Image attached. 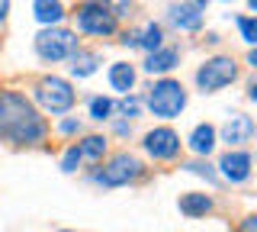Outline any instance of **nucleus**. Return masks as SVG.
I'll return each instance as SVG.
<instances>
[{
    "label": "nucleus",
    "instance_id": "1",
    "mask_svg": "<svg viewBox=\"0 0 257 232\" xmlns=\"http://www.w3.org/2000/svg\"><path fill=\"white\" fill-rule=\"evenodd\" d=\"M48 132L45 119L32 110V103L20 94L0 91V139L16 145H36Z\"/></svg>",
    "mask_w": 257,
    "mask_h": 232
},
{
    "label": "nucleus",
    "instance_id": "2",
    "mask_svg": "<svg viewBox=\"0 0 257 232\" xmlns=\"http://www.w3.org/2000/svg\"><path fill=\"white\" fill-rule=\"evenodd\" d=\"M148 107H151L155 116L171 119L187 107V94H183V87L177 81H158L151 87V94H148Z\"/></svg>",
    "mask_w": 257,
    "mask_h": 232
},
{
    "label": "nucleus",
    "instance_id": "3",
    "mask_svg": "<svg viewBox=\"0 0 257 232\" xmlns=\"http://www.w3.org/2000/svg\"><path fill=\"white\" fill-rule=\"evenodd\" d=\"M36 52L45 61H61V58H71L77 52V39L68 29H45V33L36 36Z\"/></svg>",
    "mask_w": 257,
    "mask_h": 232
},
{
    "label": "nucleus",
    "instance_id": "4",
    "mask_svg": "<svg viewBox=\"0 0 257 232\" xmlns=\"http://www.w3.org/2000/svg\"><path fill=\"white\" fill-rule=\"evenodd\" d=\"M77 26L87 36H109V33H116V13H109V7H103V4H80Z\"/></svg>",
    "mask_w": 257,
    "mask_h": 232
},
{
    "label": "nucleus",
    "instance_id": "5",
    "mask_svg": "<svg viewBox=\"0 0 257 232\" xmlns=\"http://www.w3.org/2000/svg\"><path fill=\"white\" fill-rule=\"evenodd\" d=\"M36 97L48 113H68V110L74 107V91H71V84L61 81V78H45V81L39 84Z\"/></svg>",
    "mask_w": 257,
    "mask_h": 232
},
{
    "label": "nucleus",
    "instance_id": "6",
    "mask_svg": "<svg viewBox=\"0 0 257 232\" xmlns=\"http://www.w3.org/2000/svg\"><path fill=\"white\" fill-rule=\"evenodd\" d=\"M235 78H238V68H235V61H231V58H209L206 65L196 71V84L203 87L206 94L222 91V87L231 84Z\"/></svg>",
    "mask_w": 257,
    "mask_h": 232
},
{
    "label": "nucleus",
    "instance_id": "7",
    "mask_svg": "<svg viewBox=\"0 0 257 232\" xmlns=\"http://www.w3.org/2000/svg\"><path fill=\"white\" fill-rule=\"evenodd\" d=\"M139 174H142L139 158H132V155H116L106 168H103V171H96V184H103V187H122V184L135 181Z\"/></svg>",
    "mask_w": 257,
    "mask_h": 232
},
{
    "label": "nucleus",
    "instance_id": "8",
    "mask_svg": "<svg viewBox=\"0 0 257 232\" xmlns=\"http://www.w3.org/2000/svg\"><path fill=\"white\" fill-rule=\"evenodd\" d=\"M145 151H148L155 162H171V158H177V151H180V135L174 129H167V126L151 129L145 135Z\"/></svg>",
    "mask_w": 257,
    "mask_h": 232
},
{
    "label": "nucleus",
    "instance_id": "9",
    "mask_svg": "<svg viewBox=\"0 0 257 232\" xmlns=\"http://www.w3.org/2000/svg\"><path fill=\"white\" fill-rule=\"evenodd\" d=\"M254 135V119L244 116V113H231L222 126V142L228 145H241V142H251Z\"/></svg>",
    "mask_w": 257,
    "mask_h": 232
},
{
    "label": "nucleus",
    "instance_id": "10",
    "mask_svg": "<svg viewBox=\"0 0 257 232\" xmlns=\"http://www.w3.org/2000/svg\"><path fill=\"white\" fill-rule=\"evenodd\" d=\"M203 13H206V4H174L171 7V20L180 29H187V33H196L203 26Z\"/></svg>",
    "mask_w": 257,
    "mask_h": 232
},
{
    "label": "nucleus",
    "instance_id": "11",
    "mask_svg": "<svg viewBox=\"0 0 257 232\" xmlns=\"http://www.w3.org/2000/svg\"><path fill=\"white\" fill-rule=\"evenodd\" d=\"M219 168L231 184H241V181L251 178V155H244V151H228L219 162Z\"/></svg>",
    "mask_w": 257,
    "mask_h": 232
},
{
    "label": "nucleus",
    "instance_id": "12",
    "mask_svg": "<svg viewBox=\"0 0 257 232\" xmlns=\"http://www.w3.org/2000/svg\"><path fill=\"white\" fill-rule=\"evenodd\" d=\"M177 49H158V52H151L148 55V61H145V71L148 74H164V71H171L177 65Z\"/></svg>",
    "mask_w": 257,
    "mask_h": 232
},
{
    "label": "nucleus",
    "instance_id": "13",
    "mask_svg": "<svg viewBox=\"0 0 257 232\" xmlns=\"http://www.w3.org/2000/svg\"><path fill=\"white\" fill-rule=\"evenodd\" d=\"M190 148L196 151V155H209V151L215 148V129H212V126H209V123L196 126L193 135H190Z\"/></svg>",
    "mask_w": 257,
    "mask_h": 232
},
{
    "label": "nucleus",
    "instance_id": "14",
    "mask_svg": "<svg viewBox=\"0 0 257 232\" xmlns=\"http://www.w3.org/2000/svg\"><path fill=\"white\" fill-rule=\"evenodd\" d=\"M209 210H212V200H209L206 194H183L180 197V213L183 216H206Z\"/></svg>",
    "mask_w": 257,
    "mask_h": 232
},
{
    "label": "nucleus",
    "instance_id": "15",
    "mask_svg": "<svg viewBox=\"0 0 257 232\" xmlns=\"http://www.w3.org/2000/svg\"><path fill=\"white\" fill-rule=\"evenodd\" d=\"M109 84H112V91L128 94V91H132V84H135V71H132V65H125V61H116V65L109 68Z\"/></svg>",
    "mask_w": 257,
    "mask_h": 232
},
{
    "label": "nucleus",
    "instance_id": "16",
    "mask_svg": "<svg viewBox=\"0 0 257 232\" xmlns=\"http://www.w3.org/2000/svg\"><path fill=\"white\" fill-rule=\"evenodd\" d=\"M96 65H100V58H96L93 52H74L71 55V74L74 78H90L93 71H96Z\"/></svg>",
    "mask_w": 257,
    "mask_h": 232
},
{
    "label": "nucleus",
    "instance_id": "17",
    "mask_svg": "<svg viewBox=\"0 0 257 232\" xmlns=\"http://www.w3.org/2000/svg\"><path fill=\"white\" fill-rule=\"evenodd\" d=\"M77 151H80V158H87V162H100L103 151H106V139H103V135H87V139L77 145Z\"/></svg>",
    "mask_w": 257,
    "mask_h": 232
},
{
    "label": "nucleus",
    "instance_id": "18",
    "mask_svg": "<svg viewBox=\"0 0 257 232\" xmlns=\"http://www.w3.org/2000/svg\"><path fill=\"white\" fill-rule=\"evenodd\" d=\"M32 10H36V20H39V23H58V20L64 17V7H61V4H48V0L32 4Z\"/></svg>",
    "mask_w": 257,
    "mask_h": 232
},
{
    "label": "nucleus",
    "instance_id": "19",
    "mask_svg": "<svg viewBox=\"0 0 257 232\" xmlns=\"http://www.w3.org/2000/svg\"><path fill=\"white\" fill-rule=\"evenodd\" d=\"M161 39H164V33H161V26H155V23H148V26L142 29V36H139V45H142V49H148V52H158V49H161Z\"/></svg>",
    "mask_w": 257,
    "mask_h": 232
},
{
    "label": "nucleus",
    "instance_id": "20",
    "mask_svg": "<svg viewBox=\"0 0 257 232\" xmlns=\"http://www.w3.org/2000/svg\"><path fill=\"white\" fill-rule=\"evenodd\" d=\"M109 113H112V100L109 97H93L90 100V116L93 119H109Z\"/></svg>",
    "mask_w": 257,
    "mask_h": 232
},
{
    "label": "nucleus",
    "instance_id": "21",
    "mask_svg": "<svg viewBox=\"0 0 257 232\" xmlns=\"http://www.w3.org/2000/svg\"><path fill=\"white\" fill-rule=\"evenodd\" d=\"M238 29H241V39H247V42L257 45V20L241 17V20H238Z\"/></svg>",
    "mask_w": 257,
    "mask_h": 232
},
{
    "label": "nucleus",
    "instance_id": "22",
    "mask_svg": "<svg viewBox=\"0 0 257 232\" xmlns=\"http://www.w3.org/2000/svg\"><path fill=\"white\" fill-rule=\"evenodd\" d=\"M77 162H80V151H77V145L74 148H68V151H64V158H61V171H74V168H77Z\"/></svg>",
    "mask_w": 257,
    "mask_h": 232
},
{
    "label": "nucleus",
    "instance_id": "23",
    "mask_svg": "<svg viewBox=\"0 0 257 232\" xmlns=\"http://www.w3.org/2000/svg\"><path fill=\"white\" fill-rule=\"evenodd\" d=\"M187 171H193V174H206V181H212L215 184V171L209 165H203V162H190L187 165Z\"/></svg>",
    "mask_w": 257,
    "mask_h": 232
},
{
    "label": "nucleus",
    "instance_id": "24",
    "mask_svg": "<svg viewBox=\"0 0 257 232\" xmlns=\"http://www.w3.org/2000/svg\"><path fill=\"white\" fill-rule=\"evenodd\" d=\"M119 107H122V113H125V116H139L142 100H139V97H125L122 103H119Z\"/></svg>",
    "mask_w": 257,
    "mask_h": 232
},
{
    "label": "nucleus",
    "instance_id": "25",
    "mask_svg": "<svg viewBox=\"0 0 257 232\" xmlns=\"http://www.w3.org/2000/svg\"><path fill=\"white\" fill-rule=\"evenodd\" d=\"M58 129H61L64 135H71V132H77V129H80V123H77V119H64V123L58 126Z\"/></svg>",
    "mask_w": 257,
    "mask_h": 232
},
{
    "label": "nucleus",
    "instance_id": "26",
    "mask_svg": "<svg viewBox=\"0 0 257 232\" xmlns=\"http://www.w3.org/2000/svg\"><path fill=\"white\" fill-rule=\"evenodd\" d=\"M244 232H257V216H247L244 219V226H241Z\"/></svg>",
    "mask_w": 257,
    "mask_h": 232
},
{
    "label": "nucleus",
    "instance_id": "27",
    "mask_svg": "<svg viewBox=\"0 0 257 232\" xmlns=\"http://www.w3.org/2000/svg\"><path fill=\"white\" fill-rule=\"evenodd\" d=\"M7 10H10V7H7V4H0V23L7 20Z\"/></svg>",
    "mask_w": 257,
    "mask_h": 232
},
{
    "label": "nucleus",
    "instance_id": "28",
    "mask_svg": "<svg viewBox=\"0 0 257 232\" xmlns=\"http://www.w3.org/2000/svg\"><path fill=\"white\" fill-rule=\"evenodd\" d=\"M247 61H251V65H254V68H257V49H254V52H251V55H247Z\"/></svg>",
    "mask_w": 257,
    "mask_h": 232
},
{
    "label": "nucleus",
    "instance_id": "29",
    "mask_svg": "<svg viewBox=\"0 0 257 232\" xmlns=\"http://www.w3.org/2000/svg\"><path fill=\"white\" fill-rule=\"evenodd\" d=\"M247 97H251V100H257V84L251 87V94H247Z\"/></svg>",
    "mask_w": 257,
    "mask_h": 232
},
{
    "label": "nucleus",
    "instance_id": "30",
    "mask_svg": "<svg viewBox=\"0 0 257 232\" xmlns=\"http://www.w3.org/2000/svg\"><path fill=\"white\" fill-rule=\"evenodd\" d=\"M251 10H254V13H257V0H251Z\"/></svg>",
    "mask_w": 257,
    "mask_h": 232
}]
</instances>
